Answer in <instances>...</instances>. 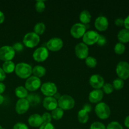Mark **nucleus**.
<instances>
[{
	"label": "nucleus",
	"mask_w": 129,
	"mask_h": 129,
	"mask_svg": "<svg viewBox=\"0 0 129 129\" xmlns=\"http://www.w3.org/2000/svg\"><path fill=\"white\" fill-rule=\"evenodd\" d=\"M35 9H36L37 11H38V12H43L45 9V2L42 0L37 1L36 3H35Z\"/></svg>",
	"instance_id": "32"
},
{
	"label": "nucleus",
	"mask_w": 129,
	"mask_h": 129,
	"mask_svg": "<svg viewBox=\"0 0 129 129\" xmlns=\"http://www.w3.org/2000/svg\"><path fill=\"white\" fill-rule=\"evenodd\" d=\"M115 24L117 26H120L123 25L124 24V20L122 18H117L115 21Z\"/></svg>",
	"instance_id": "41"
},
{
	"label": "nucleus",
	"mask_w": 129,
	"mask_h": 129,
	"mask_svg": "<svg viewBox=\"0 0 129 129\" xmlns=\"http://www.w3.org/2000/svg\"><path fill=\"white\" fill-rule=\"evenodd\" d=\"M32 73L35 76L40 78L45 75L46 73V69L42 66H35L34 68H32Z\"/></svg>",
	"instance_id": "24"
},
{
	"label": "nucleus",
	"mask_w": 129,
	"mask_h": 129,
	"mask_svg": "<svg viewBox=\"0 0 129 129\" xmlns=\"http://www.w3.org/2000/svg\"><path fill=\"white\" fill-rule=\"evenodd\" d=\"M15 52H21L23 49V45L20 42H16L13 46Z\"/></svg>",
	"instance_id": "39"
},
{
	"label": "nucleus",
	"mask_w": 129,
	"mask_h": 129,
	"mask_svg": "<svg viewBox=\"0 0 129 129\" xmlns=\"http://www.w3.org/2000/svg\"><path fill=\"white\" fill-rule=\"evenodd\" d=\"M102 88H103L102 91H103V92H105L106 94H110L113 92V89H114L113 86L110 83H105Z\"/></svg>",
	"instance_id": "34"
},
{
	"label": "nucleus",
	"mask_w": 129,
	"mask_h": 129,
	"mask_svg": "<svg viewBox=\"0 0 129 129\" xmlns=\"http://www.w3.org/2000/svg\"><path fill=\"white\" fill-rule=\"evenodd\" d=\"M29 125L33 127H39L43 124V120L42 116L39 114L31 115L28 119Z\"/></svg>",
	"instance_id": "19"
},
{
	"label": "nucleus",
	"mask_w": 129,
	"mask_h": 129,
	"mask_svg": "<svg viewBox=\"0 0 129 129\" xmlns=\"http://www.w3.org/2000/svg\"><path fill=\"white\" fill-rule=\"evenodd\" d=\"M13 129H28V127L25 123L22 122H18L13 126Z\"/></svg>",
	"instance_id": "38"
},
{
	"label": "nucleus",
	"mask_w": 129,
	"mask_h": 129,
	"mask_svg": "<svg viewBox=\"0 0 129 129\" xmlns=\"http://www.w3.org/2000/svg\"><path fill=\"white\" fill-rule=\"evenodd\" d=\"M90 129H106V127L102 122H94L91 125Z\"/></svg>",
	"instance_id": "35"
},
{
	"label": "nucleus",
	"mask_w": 129,
	"mask_h": 129,
	"mask_svg": "<svg viewBox=\"0 0 129 129\" xmlns=\"http://www.w3.org/2000/svg\"><path fill=\"white\" fill-rule=\"evenodd\" d=\"M34 33L37 34L38 35H42L44 33L45 30V25L42 22H39L34 26Z\"/></svg>",
	"instance_id": "28"
},
{
	"label": "nucleus",
	"mask_w": 129,
	"mask_h": 129,
	"mask_svg": "<svg viewBox=\"0 0 129 129\" xmlns=\"http://www.w3.org/2000/svg\"><path fill=\"white\" fill-rule=\"evenodd\" d=\"M29 107H30V104L26 98L19 99L16 103L15 110L16 113L18 114H23L27 112L28 110L29 109Z\"/></svg>",
	"instance_id": "16"
},
{
	"label": "nucleus",
	"mask_w": 129,
	"mask_h": 129,
	"mask_svg": "<svg viewBox=\"0 0 129 129\" xmlns=\"http://www.w3.org/2000/svg\"><path fill=\"white\" fill-rule=\"evenodd\" d=\"M78 119L80 123H87L89 120V114L83 109L80 110L78 113Z\"/></svg>",
	"instance_id": "26"
},
{
	"label": "nucleus",
	"mask_w": 129,
	"mask_h": 129,
	"mask_svg": "<svg viewBox=\"0 0 129 129\" xmlns=\"http://www.w3.org/2000/svg\"><path fill=\"white\" fill-rule=\"evenodd\" d=\"M15 64L11 60L10 61H6L3 64V68L5 73H11L15 71Z\"/></svg>",
	"instance_id": "25"
},
{
	"label": "nucleus",
	"mask_w": 129,
	"mask_h": 129,
	"mask_svg": "<svg viewBox=\"0 0 129 129\" xmlns=\"http://www.w3.org/2000/svg\"><path fill=\"white\" fill-rule=\"evenodd\" d=\"M103 97V92L100 89H93L89 94V102L93 103H100Z\"/></svg>",
	"instance_id": "18"
},
{
	"label": "nucleus",
	"mask_w": 129,
	"mask_h": 129,
	"mask_svg": "<svg viewBox=\"0 0 129 129\" xmlns=\"http://www.w3.org/2000/svg\"><path fill=\"white\" fill-rule=\"evenodd\" d=\"M86 27L85 25L81 23H76L72 26L71 28V34L73 37L76 39H79L83 37L84 34L86 33Z\"/></svg>",
	"instance_id": "10"
},
{
	"label": "nucleus",
	"mask_w": 129,
	"mask_h": 129,
	"mask_svg": "<svg viewBox=\"0 0 129 129\" xmlns=\"http://www.w3.org/2000/svg\"><path fill=\"white\" fill-rule=\"evenodd\" d=\"M5 20V15L1 11H0V23H2Z\"/></svg>",
	"instance_id": "47"
},
{
	"label": "nucleus",
	"mask_w": 129,
	"mask_h": 129,
	"mask_svg": "<svg viewBox=\"0 0 129 129\" xmlns=\"http://www.w3.org/2000/svg\"><path fill=\"white\" fill-rule=\"evenodd\" d=\"M47 49L53 52L60 50L63 47V41L61 39L58 37H54L50 39L47 42Z\"/></svg>",
	"instance_id": "12"
},
{
	"label": "nucleus",
	"mask_w": 129,
	"mask_h": 129,
	"mask_svg": "<svg viewBox=\"0 0 129 129\" xmlns=\"http://www.w3.org/2000/svg\"><path fill=\"white\" fill-rule=\"evenodd\" d=\"M41 91L46 96H52L57 93V88L55 83L52 82H46L40 86Z\"/></svg>",
	"instance_id": "9"
},
{
	"label": "nucleus",
	"mask_w": 129,
	"mask_h": 129,
	"mask_svg": "<svg viewBox=\"0 0 129 129\" xmlns=\"http://www.w3.org/2000/svg\"><path fill=\"white\" fill-rule=\"evenodd\" d=\"M75 54L80 59H86L89 55V48L83 42L78 43L75 47Z\"/></svg>",
	"instance_id": "13"
},
{
	"label": "nucleus",
	"mask_w": 129,
	"mask_h": 129,
	"mask_svg": "<svg viewBox=\"0 0 129 129\" xmlns=\"http://www.w3.org/2000/svg\"><path fill=\"white\" fill-rule=\"evenodd\" d=\"M112 86L114 89H117V90H120L123 88V86H124V81L120 78H117L113 80Z\"/></svg>",
	"instance_id": "30"
},
{
	"label": "nucleus",
	"mask_w": 129,
	"mask_h": 129,
	"mask_svg": "<svg viewBox=\"0 0 129 129\" xmlns=\"http://www.w3.org/2000/svg\"><path fill=\"white\" fill-rule=\"evenodd\" d=\"M15 50L13 47L5 45L0 47V59L3 61H10L14 58L15 55Z\"/></svg>",
	"instance_id": "6"
},
{
	"label": "nucleus",
	"mask_w": 129,
	"mask_h": 129,
	"mask_svg": "<svg viewBox=\"0 0 129 129\" xmlns=\"http://www.w3.org/2000/svg\"><path fill=\"white\" fill-rule=\"evenodd\" d=\"M25 88L30 91H36L41 86V80L39 78L32 76L26 79L25 82Z\"/></svg>",
	"instance_id": "7"
},
{
	"label": "nucleus",
	"mask_w": 129,
	"mask_h": 129,
	"mask_svg": "<svg viewBox=\"0 0 129 129\" xmlns=\"http://www.w3.org/2000/svg\"><path fill=\"white\" fill-rule=\"evenodd\" d=\"M58 107L63 110H68L74 108L75 105L74 99L68 94H64L60 96L59 100H57Z\"/></svg>",
	"instance_id": "2"
},
{
	"label": "nucleus",
	"mask_w": 129,
	"mask_h": 129,
	"mask_svg": "<svg viewBox=\"0 0 129 129\" xmlns=\"http://www.w3.org/2000/svg\"><path fill=\"white\" fill-rule=\"evenodd\" d=\"M82 109H83L84 110H85L86 112H88V113H89V112H91L92 107L91 105L88 104V103H86V104H84V105H83V108H82Z\"/></svg>",
	"instance_id": "42"
},
{
	"label": "nucleus",
	"mask_w": 129,
	"mask_h": 129,
	"mask_svg": "<svg viewBox=\"0 0 129 129\" xmlns=\"http://www.w3.org/2000/svg\"><path fill=\"white\" fill-rule=\"evenodd\" d=\"M91 19V15L88 10H83L80 13L79 20H80L81 23L84 24V25H87L90 22Z\"/></svg>",
	"instance_id": "21"
},
{
	"label": "nucleus",
	"mask_w": 129,
	"mask_h": 129,
	"mask_svg": "<svg viewBox=\"0 0 129 129\" xmlns=\"http://www.w3.org/2000/svg\"><path fill=\"white\" fill-rule=\"evenodd\" d=\"M26 99L30 105L31 106L37 105H38L40 102V96L37 94H35V93L28 94Z\"/></svg>",
	"instance_id": "23"
},
{
	"label": "nucleus",
	"mask_w": 129,
	"mask_h": 129,
	"mask_svg": "<svg viewBox=\"0 0 129 129\" xmlns=\"http://www.w3.org/2000/svg\"><path fill=\"white\" fill-rule=\"evenodd\" d=\"M39 129H56L52 123H44L40 127Z\"/></svg>",
	"instance_id": "40"
},
{
	"label": "nucleus",
	"mask_w": 129,
	"mask_h": 129,
	"mask_svg": "<svg viewBox=\"0 0 129 129\" xmlns=\"http://www.w3.org/2000/svg\"><path fill=\"white\" fill-rule=\"evenodd\" d=\"M106 129H123V127L122 126V125L120 124L118 122H112L110 123H108V125H107Z\"/></svg>",
	"instance_id": "33"
},
{
	"label": "nucleus",
	"mask_w": 129,
	"mask_h": 129,
	"mask_svg": "<svg viewBox=\"0 0 129 129\" xmlns=\"http://www.w3.org/2000/svg\"><path fill=\"white\" fill-rule=\"evenodd\" d=\"M15 71L18 76L25 79L30 77L32 73V68L27 63L20 62L15 66Z\"/></svg>",
	"instance_id": "1"
},
{
	"label": "nucleus",
	"mask_w": 129,
	"mask_h": 129,
	"mask_svg": "<svg viewBox=\"0 0 129 129\" xmlns=\"http://www.w3.org/2000/svg\"><path fill=\"white\" fill-rule=\"evenodd\" d=\"M114 50L117 54H122L125 51V46L122 43H117L115 46Z\"/></svg>",
	"instance_id": "31"
},
{
	"label": "nucleus",
	"mask_w": 129,
	"mask_h": 129,
	"mask_svg": "<svg viewBox=\"0 0 129 129\" xmlns=\"http://www.w3.org/2000/svg\"><path fill=\"white\" fill-rule=\"evenodd\" d=\"M42 118L43 123H50L52 120V116L51 114L49 112H45L44 114L42 115Z\"/></svg>",
	"instance_id": "36"
},
{
	"label": "nucleus",
	"mask_w": 129,
	"mask_h": 129,
	"mask_svg": "<svg viewBox=\"0 0 129 129\" xmlns=\"http://www.w3.org/2000/svg\"><path fill=\"white\" fill-rule=\"evenodd\" d=\"M123 25L125 27V29L129 30V15L127 17H126V18L124 20V24Z\"/></svg>",
	"instance_id": "44"
},
{
	"label": "nucleus",
	"mask_w": 129,
	"mask_h": 129,
	"mask_svg": "<svg viewBox=\"0 0 129 129\" xmlns=\"http://www.w3.org/2000/svg\"><path fill=\"white\" fill-rule=\"evenodd\" d=\"M5 78H6V73L2 68H0V81L5 80Z\"/></svg>",
	"instance_id": "43"
},
{
	"label": "nucleus",
	"mask_w": 129,
	"mask_h": 129,
	"mask_svg": "<svg viewBox=\"0 0 129 129\" xmlns=\"http://www.w3.org/2000/svg\"><path fill=\"white\" fill-rule=\"evenodd\" d=\"M64 110L62 109H61L59 107H57L55 109H54V110L52 111V118L54 120H60L62 118L63 115H64Z\"/></svg>",
	"instance_id": "27"
},
{
	"label": "nucleus",
	"mask_w": 129,
	"mask_h": 129,
	"mask_svg": "<svg viewBox=\"0 0 129 129\" xmlns=\"http://www.w3.org/2000/svg\"><path fill=\"white\" fill-rule=\"evenodd\" d=\"M97 44L100 46H103L107 44V39L103 35H100L98 40L97 41Z\"/></svg>",
	"instance_id": "37"
},
{
	"label": "nucleus",
	"mask_w": 129,
	"mask_h": 129,
	"mask_svg": "<svg viewBox=\"0 0 129 129\" xmlns=\"http://www.w3.org/2000/svg\"><path fill=\"white\" fill-rule=\"evenodd\" d=\"M100 34L94 30H89L86 31L83 36V41L87 45H93L97 42Z\"/></svg>",
	"instance_id": "8"
},
{
	"label": "nucleus",
	"mask_w": 129,
	"mask_h": 129,
	"mask_svg": "<svg viewBox=\"0 0 129 129\" xmlns=\"http://www.w3.org/2000/svg\"><path fill=\"white\" fill-rule=\"evenodd\" d=\"M117 37L120 42L122 44L129 42V30L125 28L122 29L118 32Z\"/></svg>",
	"instance_id": "20"
},
{
	"label": "nucleus",
	"mask_w": 129,
	"mask_h": 129,
	"mask_svg": "<svg viewBox=\"0 0 129 129\" xmlns=\"http://www.w3.org/2000/svg\"><path fill=\"white\" fill-rule=\"evenodd\" d=\"M0 129H4V128H3V127H2V126H1V125H0Z\"/></svg>",
	"instance_id": "49"
},
{
	"label": "nucleus",
	"mask_w": 129,
	"mask_h": 129,
	"mask_svg": "<svg viewBox=\"0 0 129 129\" xmlns=\"http://www.w3.org/2000/svg\"><path fill=\"white\" fill-rule=\"evenodd\" d=\"M116 73L118 78L126 80L129 78V64L126 61H120L116 68Z\"/></svg>",
	"instance_id": "5"
},
{
	"label": "nucleus",
	"mask_w": 129,
	"mask_h": 129,
	"mask_svg": "<svg viewBox=\"0 0 129 129\" xmlns=\"http://www.w3.org/2000/svg\"><path fill=\"white\" fill-rule=\"evenodd\" d=\"M89 83L91 87L94 88V89H98L103 87L105 84V81L102 76L100 74H94L90 77Z\"/></svg>",
	"instance_id": "14"
},
{
	"label": "nucleus",
	"mask_w": 129,
	"mask_h": 129,
	"mask_svg": "<svg viewBox=\"0 0 129 129\" xmlns=\"http://www.w3.org/2000/svg\"><path fill=\"white\" fill-rule=\"evenodd\" d=\"M124 124L126 127H127V128H129V115L127 116V117L125 118V119Z\"/></svg>",
	"instance_id": "46"
},
{
	"label": "nucleus",
	"mask_w": 129,
	"mask_h": 129,
	"mask_svg": "<svg viewBox=\"0 0 129 129\" xmlns=\"http://www.w3.org/2000/svg\"><path fill=\"white\" fill-rule=\"evenodd\" d=\"M5 89H6L5 84L4 83H3L2 82H0V94L5 91Z\"/></svg>",
	"instance_id": "45"
},
{
	"label": "nucleus",
	"mask_w": 129,
	"mask_h": 129,
	"mask_svg": "<svg viewBox=\"0 0 129 129\" xmlns=\"http://www.w3.org/2000/svg\"><path fill=\"white\" fill-rule=\"evenodd\" d=\"M40 37L34 32H28L24 36V45L29 48H34L36 47L40 42Z\"/></svg>",
	"instance_id": "4"
},
{
	"label": "nucleus",
	"mask_w": 129,
	"mask_h": 129,
	"mask_svg": "<svg viewBox=\"0 0 129 129\" xmlns=\"http://www.w3.org/2000/svg\"><path fill=\"white\" fill-rule=\"evenodd\" d=\"M49 55V50L45 47L37 48L33 53V58L37 62H43L46 60Z\"/></svg>",
	"instance_id": "11"
},
{
	"label": "nucleus",
	"mask_w": 129,
	"mask_h": 129,
	"mask_svg": "<svg viewBox=\"0 0 129 129\" xmlns=\"http://www.w3.org/2000/svg\"><path fill=\"white\" fill-rule=\"evenodd\" d=\"M95 113L97 117L100 119H107L110 115V108L107 103L100 102L95 107Z\"/></svg>",
	"instance_id": "3"
},
{
	"label": "nucleus",
	"mask_w": 129,
	"mask_h": 129,
	"mask_svg": "<svg viewBox=\"0 0 129 129\" xmlns=\"http://www.w3.org/2000/svg\"><path fill=\"white\" fill-rule=\"evenodd\" d=\"M43 106L47 110H54L58 107L57 100L53 96H46L43 100Z\"/></svg>",
	"instance_id": "17"
},
{
	"label": "nucleus",
	"mask_w": 129,
	"mask_h": 129,
	"mask_svg": "<svg viewBox=\"0 0 129 129\" xmlns=\"http://www.w3.org/2000/svg\"><path fill=\"white\" fill-rule=\"evenodd\" d=\"M109 25V22L107 18L105 16H99L96 18L94 21V26L96 28L100 31L107 30Z\"/></svg>",
	"instance_id": "15"
},
{
	"label": "nucleus",
	"mask_w": 129,
	"mask_h": 129,
	"mask_svg": "<svg viewBox=\"0 0 129 129\" xmlns=\"http://www.w3.org/2000/svg\"><path fill=\"white\" fill-rule=\"evenodd\" d=\"M4 100H5V98L3 97V96L0 94V105L2 104V103H3Z\"/></svg>",
	"instance_id": "48"
},
{
	"label": "nucleus",
	"mask_w": 129,
	"mask_h": 129,
	"mask_svg": "<svg viewBox=\"0 0 129 129\" xmlns=\"http://www.w3.org/2000/svg\"><path fill=\"white\" fill-rule=\"evenodd\" d=\"M15 94L18 98L20 99H24L27 97L28 93V90L23 86H19L17 88H16L15 91Z\"/></svg>",
	"instance_id": "22"
},
{
	"label": "nucleus",
	"mask_w": 129,
	"mask_h": 129,
	"mask_svg": "<svg viewBox=\"0 0 129 129\" xmlns=\"http://www.w3.org/2000/svg\"><path fill=\"white\" fill-rule=\"evenodd\" d=\"M85 63L87 65V66L89 68H95L97 64V60L96 58L92 56H88L86 58Z\"/></svg>",
	"instance_id": "29"
}]
</instances>
